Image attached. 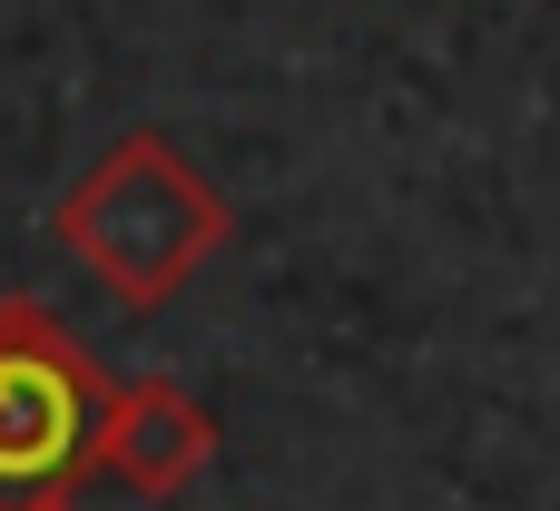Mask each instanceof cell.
<instances>
[{
  "mask_svg": "<svg viewBox=\"0 0 560 511\" xmlns=\"http://www.w3.org/2000/svg\"><path fill=\"white\" fill-rule=\"evenodd\" d=\"M59 246L118 295V305H167L217 246H226V197H217V177L187 158V148H167L158 128H128L69 197H59Z\"/></svg>",
  "mask_w": 560,
  "mask_h": 511,
  "instance_id": "cell-1",
  "label": "cell"
},
{
  "mask_svg": "<svg viewBox=\"0 0 560 511\" xmlns=\"http://www.w3.org/2000/svg\"><path fill=\"white\" fill-rule=\"evenodd\" d=\"M118 384L69 345V325L30 295H0V511H59L98 473V423Z\"/></svg>",
  "mask_w": 560,
  "mask_h": 511,
  "instance_id": "cell-2",
  "label": "cell"
},
{
  "mask_svg": "<svg viewBox=\"0 0 560 511\" xmlns=\"http://www.w3.org/2000/svg\"><path fill=\"white\" fill-rule=\"evenodd\" d=\"M207 463H217V414L187 384H118V404L98 423V473L108 483H128L138 502H167Z\"/></svg>",
  "mask_w": 560,
  "mask_h": 511,
  "instance_id": "cell-3",
  "label": "cell"
},
{
  "mask_svg": "<svg viewBox=\"0 0 560 511\" xmlns=\"http://www.w3.org/2000/svg\"><path fill=\"white\" fill-rule=\"evenodd\" d=\"M59 511H69V502H59Z\"/></svg>",
  "mask_w": 560,
  "mask_h": 511,
  "instance_id": "cell-4",
  "label": "cell"
}]
</instances>
